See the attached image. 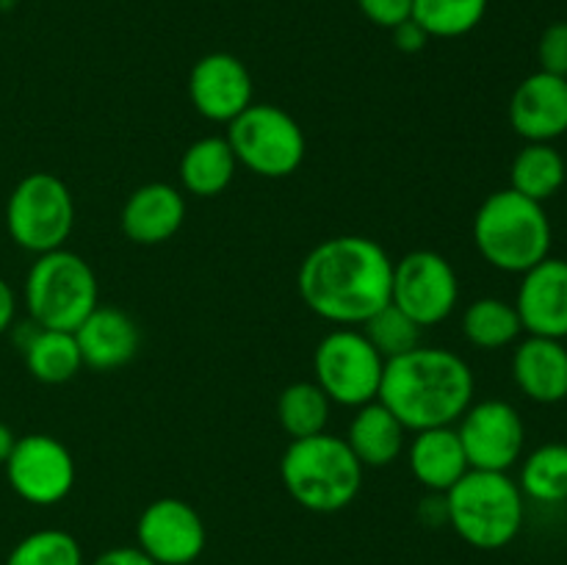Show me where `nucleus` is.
I'll list each match as a JSON object with an SVG mask.
<instances>
[{"mask_svg":"<svg viewBox=\"0 0 567 565\" xmlns=\"http://www.w3.org/2000/svg\"><path fill=\"white\" fill-rule=\"evenodd\" d=\"M14 319H17V294L14 288L0 277V336L14 327Z\"/></svg>","mask_w":567,"mask_h":565,"instance_id":"f704fd0d","label":"nucleus"},{"mask_svg":"<svg viewBox=\"0 0 567 565\" xmlns=\"http://www.w3.org/2000/svg\"><path fill=\"white\" fill-rule=\"evenodd\" d=\"M25 308L31 321L44 330L75 332L100 305L97 275L72 249L61 247L37 255L25 275Z\"/></svg>","mask_w":567,"mask_h":565,"instance_id":"423d86ee","label":"nucleus"},{"mask_svg":"<svg viewBox=\"0 0 567 565\" xmlns=\"http://www.w3.org/2000/svg\"><path fill=\"white\" fill-rule=\"evenodd\" d=\"M83 366L92 371H116L131 363L142 347L136 319L116 305H97L75 330Z\"/></svg>","mask_w":567,"mask_h":565,"instance_id":"f3484780","label":"nucleus"},{"mask_svg":"<svg viewBox=\"0 0 567 565\" xmlns=\"http://www.w3.org/2000/svg\"><path fill=\"white\" fill-rule=\"evenodd\" d=\"M391 302L415 325L435 327L457 310L460 277L446 255L435 249H413L393 260Z\"/></svg>","mask_w":567,"mask_h":565,"instance_id":"9d476101","label":"nucleus"},{"mask_svg":"<svg viewBox=\"0 0 567 565\" xmlns=\"http://www.w3.org/2000/svg\"><path fill=\"white\" fill-rule=\"evenodd\" d=\"M358 6L365 20L388 31L413 17V0H358Z\"/></svg>","mask_w":567,"mask_h":565,"instance_id":"2f4dec72","label":"nucleus"},{"mask_svg":"<svg viewBox=\"0 0 567 565\" xmlns=\"http://www.w3.org/2000/svg\"><path fill=\"white\" fill-rule=\"evenodd\" d=\"M205 541L208 532L203 515L183 499H155L138 515L136 546L155 565H194L203 554Z\"/></svg>","mask_w":567,"mask_h":565,"instance_id":"ddd939ff","label":"nucleus"},{"mask_svg":"<svg viewBox=\"0 0 567 565\" xmlns=\"http://www.w3.org/2000/svg\"><path fill=\"white\" fill-rule=\"evenodd\" d=\"M238 170L236 153L225 136H203L188 144L181 158V183L194 197H219Z\"/></svg>","mask_w":567,"mask_h":565,"instance_id":"5701e85b","label":"nucleus"},{"mask_svg":"<svg viewBox=\"0 0 567 565\" xmlns=\"http://www.w3.org/2000/svg\"><path fill=\"white\" fill-rule=\"evenodd\" d=\"M227 142L238 166L260 177H288L305 164L308 138L288 111L271 103H252L227 125Z\"/></svg>","mask_w":567,"mask_h":565,"instance_id":"6e6552de","label":"nucleus"},{"mask_svg":"<svg viewBox=\"0 0 567 565\" xmlns=\"http://www.w3.org/2000/svg\"><path fill=\"white\" fill-rule=\"evenodd\" d=\"M75 227V199L70 186L53 172L22 177L6 203V230L25 253L44 255L61 249Z\"/></svg>","mask_w":567,"mask_h":565,"instance_id":"0eeeda50","label":"nucleus"},{"mask_svg":"<svg viewBox=\"0 0 567 565\" xmlns=\"http://www.w3.org/2000/svg\"><path fill=\"white\" fill-rule=\"evenodd\" d=\"M513 380L524 397L537 404L567 399V347L565 341L526 336L513 352Z\"/></svg>","mask_w":567,"mask_h":565,"instance_id":"6ab92c4d","label":"nucleus"},{"mask_svg":"<svg viewBox=\"0 0 567 565\" xmlns=\"http://www.w3.org/2000/svg\"><path fill=\"white\" fill-rule=\"evenodd\" d=\"M537 61L543 72L567 78V20L551 22L537 42Z\"/></svg>","mask_w":567,"mask_h":565,"instance_id":"7c9ffc66","label":"nucleus"},{"mask_svg":"<svg viewBox=\"0 0 567 565\" xmlns=\"http://www.w3.org/2000/svg\"><path fill=\"white\" fill-rule=\"evenodd\" d=\"M509 125L524 142L554 144L567 133V78L532 72L509 97Z\"/></svg>","mask_w":567,"mask_h":565,"instance_id":"2eb2a0df","label":"nucleus"},{"mask_svg":"<svg viewBox=\"0 0 567 565\" xmlns=\"http://www.w3.org/2000/svg\"><path fill=\"white\" fill-rule=\"evenodd\" d=\"M20 352L33 380L44 382V386L70 382L83 369L75 332L44 330L37 321L20 325Z\"/></svg>","mask_w":567,"mask_h":565,"instance_id":"412c9836","label":"nucleus"},{"mask_svg":"<svg viewBox=\"0 0 567 565\" xmlns=\"http://www.w3.org/2000/svg\"><path fill=\"white\" fill-rule=\"evenodd\" d=\"M297 288L319 319L360 327L391 302L393 260L369 236L324 238L305 255Z\"/></svg>","mask_w":567,"mask_h":565,"instance_id":"f257e3e1","label":"nucleus"},{"mask_svg":"<svg viewBox=\"0 0 567 565\" xmlns=\"http://www.w3.org/2000/svg\"><path fill=\"white\" fill-rule=\"evenodd\" d=\"M524 332L515 302L502 297H480L463 310V336L476 349H504Z\"/></svg>","mask_w":567,"mask_h":565,"instance_id":"393cba45","label":"nucleus"},{"mask_svg":"<svg viewBox=\"0 0 567 565\" xmlns=\"http://www.w3.org/2000/svg\"><path fill=\"white\" fill-rule=\"evenodd\" d=\"M14 443H17V435H14V432H11V427L0 421V465H6V460H9L11 449H14Z\"/></svg>","mask_w":567,"mask_h":565,"instance_id":"c9c22d12","label":"nucleus"},{"mask_svg":"<svg viewBox=\"0 0 567 565\" xmlns=\"http://www.w3.org/2000/svg\"><path fill=\"white\" fill-rule=\"evenodd\" d=\"M385 358L371 347L363 330L338 327L327 332L313 352L316 386L343 408H363L380 397Z\"/></svg>","mask_w":567,"mask_h":565,"instance_id":"1a4fd4ad","label":"nucleus"},{"mask_svg":"<svg viewBox=\"0 0 567 565\" xmlns=\"http://www.w3.org/2000/svg\"><path fill=\"white\" fill-rule=\"evenodd\" d=\"M474 244L498 271L524 275L551 255V219L546 205L515 188H498L474 216Z\"/></svg>","mask_w":567,"mask_h":565,"instance_id":"7ed1b4c3","label":"nucleus"},{"mask_svg":"<svg viewBox=\"0 0 567 565\" xmlns=\"http://www.w3.org/2000/svg\"><path fill=\"white\" fill-rule=\"evenodd\" d=\"M360 327H363V336L369 338L371 347H374L385 360L413 352L415 347H421V332H424V327L415 325V321L393 302H388L385 308L377 310V314L371 316L369 321H363Z\"/></svg>","mask_w":567,"mask_h":565,"instance_id":"c85d7f7f","label":"nucleus"},{"mask_svg":"<svg viewBox=\"0 0 567 565\" xmlns=\"http://www.w3.org/2000/svg\"><path fill=\"white\" fill-rule=\"evenodd\" d=\"M518 487L532 502H567V443H543L526 454Z\"/></svg>","mask_w":567,"mask_h":565,"instance_id":"a878e982","label":"nucleus"},{"mask_svg":"<svg viewBox=\"0 0 567 565\" xmlns=\"http://www.w3.org/2000/svg\"><path fill=\"white\" fill-rule=\"evenodd\" d=\"M567 181L565 155L554 144L526 142L509 166V188L535 203L551 199Z\"/></svg>","mask_w":567,"mask_h":565,"instance_id":"b1692460","label":"nucleus"},{"mask_svg":"<svg viewBox=\"0 0 567 565\" xmlns=\"http://www.w3.org/2000/svg\"><path fill=\"white\" fill-rule=\"evenodd\" d=\"M3 469L11 491L22 502L37 504V507H53L64 502L78 474L70 449L48 432L17 438Z\"/></svg>","mask_w":567,"mask_h":565,"instance_id":"9b49d317","label":"nucleus"},{"mask_svg":"<svg viewBox=\"0 0 567 565\" xmlns=\"http://www.w3.org/2000/svg\"><path fill=\"white\" fill-rule=\"evenodd\" d=\"M426 42H430V33H426L413 17L404 20L402 25L393 28V44H396L402 53H419V50L426 48Z\"/></svg>","mask_w":567,"mask_h":565,"instance_id":"473e14b6","label":"nucleus"},{"mask_svg":"<svg viewBox=\"0 0 567 565\" xmlns=\"http://www.w3.org/2000/svg\"><path fill=\"white\" fill-rule=\"evenodd\" d=\"M404 424L380 402L363 404L349 424L347 443L363 469H385L404 449Z\"/></svg>","mask_w":567,"mask_h":565,"instance_id":"4be33fe9","label":"nucleus"},{"mask_svg":"<svg viewBox=\"0 0 567 565\" xmlns=\"http://www.w3.org/2000/svg\"><path fill=\"white\" fill-rule=\"evenodd\" d=\"M476 380L465 358L446 347H415L413 352L385 360L380 402L396 415L404 430L454 427L474 402Z\"/></svg>","mask_w":567,"mask_h":565,"instance_id":"f03ea898","label":"nucleus"},{"mask_svg":"<svg viewBox=\"0 0 567 565\" xmlns=\"http://www.w3.org/2000/svg\"><path fill=\"white\" fill-rule=\"evenodd\" d=\"M6 565H83V548L70 532L37 530L11 548Z\"/></svg>","mask_w":567,"mask_h":565,"instance_id":"c756f323","label":"nucleus"},{"mask_svg":"<svg viewBox=\"0 0 567 565\" xmlns=\"http://www.w3.org/2000/svg\"><path fill=\"white\" fill-rule=\"evenodd\" d=\"M471 469L509 471L526 446V424L518 408L504 399H482L460 415L454 427Z\"/></svg>","mask_w":567,"mask_h":565,"instance_id":"f8f14e48","label":"nucleus"},{"mask_svg":"<svg viewBox=\"0 0 567 565\" xmlns=\"http://www.w3.org/2000/svg\"><path fill=\"white\" fill-rule=\"evenodd\" d=\"M487 14V0H413V20L430 39H457Z\"/></svg>","mask_w":567,"mask_h":565,"instance_id":"cd10ccee","label":"nucleus"},{"mask_svg":"<svg viewBox=\"0 0 567 565\" xmlns=\"http://www.w3.org/2000/svg\"><path fill=\"white\" fill-rule=\"evenodd\" d=\"M188 97L199 116L230 125L252 105V75L238 55L216 50L192 66Z\"/></svg>","mask_w":567,"mask_h":565,"instance_id":"4468645a","label":"nucleus"},{"mask_svg":"<svg viewBox=\"0 0 567 565\" xmlns=\"http://www.w3.org/2000/svg\"><path fill=\"white\" fill-rule=\"evenodd\" d=\"M443 499L449 526L482 552L509 546L524 530L526 496L507 471L468 469Z\"/></svg>","mask_w":567,"mask_h":565,"instance_id":"20e7f679","label":"nucleus"},{"mask_svg":"<svg viewBox=\"0 0 567 565\" xmlns=\"http://www.w3.org/2000/svg\"><path fill=\"white\" fill-rule=\"evenodd\" d=\"M186 222V197L172 183L153 181L138 186L125 199L120 214V227L125 238L142 247L169 242Z\"/></svg>","mask_w":567,"mask_h":565,"instance_id":"a211bd4d","label":"nucleus"},{"mask_svg":"<svg viewBox=\"0 0 567 565\" xmlns=\"http://www.w3.org/2000/svg\"><path fill=\"white\" fill-rule=\"evenodd\" d=\"M410 471L432 493H446L471 469L454 427H432L415 432L408 449Z\"/></svg>","mask_w":567,"mask_h":565,"instance_id":"aec40b11","label":"nucleus"},{"mask_svg":"<svg viewBox=\"0 0 567 565\" xmlns=\"http://www.w3.org/2000/svg\"><path fill=\"white\" fill-rule=\"evenodd\" d=\"M92 565H155L138 546H114L92 559Z\"/></svg>","mask_w":567,"mask_h":565,"instance_id":"72a5a7b5","label":"nucleus"},{"mask_svg":"<svg viewBox=\"0 0 567 565\" xmlns=\"http://www.w3.org/2000/svg\"><path fill=\"white\" fill-rule=\"evenodd\" d=\"M515 310L524 332L543 338H567V260L543 258L520 275Z\"/></svg>","mask_w":567,"mask_h":565,"instance_id":"dca6fc26","label":"nucleus"},{"mask_svg":"<svg viewBox=\"0 0 567 565\" xmlns=\"http://www.w3.org/2000/svg\"><path fill=\"white\" fill-rule=\"evenodd\" d=\"M330 410V397L308 380L291 382L288 388H282L280 399H277V421L291 435V441L327 432Z\"/></svg>","mask_w":567,"mask_h":565,"instance_id":"bb28decb","label":"nucleus"},{"mask_svg":"<svg viewBox=\"0 0 567 565\" xmlns=\"http://www.w3.org/2000/svg\"><path fill=\"white\" fill-rule=\"evenodd\" d=\"M363 465L347 438L319 432L288 443L280 460V476L288 496L310 513H338L358 499Z\"/></svg>","mask_w":567,"mask_h":565,"instance_id":"39448f33","label":"nucleus"}]
</instances>
